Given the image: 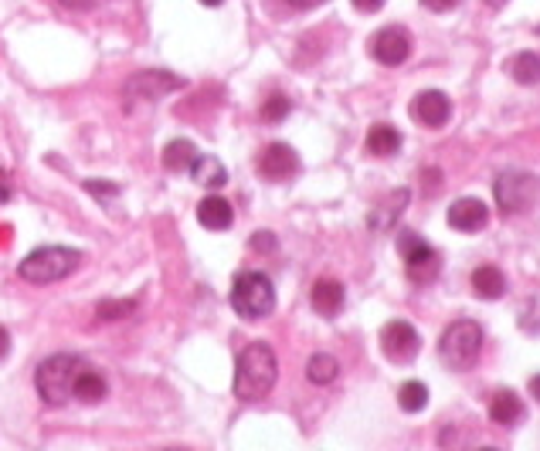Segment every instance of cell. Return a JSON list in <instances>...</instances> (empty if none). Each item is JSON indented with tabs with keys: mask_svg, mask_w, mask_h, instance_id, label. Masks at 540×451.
<instances>
[{
	"mask_svg": "<svg viewBox=\"0 0 540 451\" xmlns=\"http://www.w3.org/2000/svg\"><path fill=\"white\" fill-rule=\"evenodd\" d=\"M276 380H279L276 350H272L269 343H249L238 353L231 391H235L238 401H262V397L272 393Z\"/></svg>",
	"mask_w": 540,
	"mask_h": 451,
	"instance_id": "6da1fadb",
	"label": "cell"
},
{
	"mask_svg": "<svg viewBox=\"0 0 540 451\" xmlns=\"http://www.w3.org/2000/svg\"><path fill=\"white\" fill-rule=\"evenodd\" d=\"M82 367L85 360L79 353H55L48 360H41L35 370L37 397L45 404H51V407H65V404L72 401V383Z\"/></svg>",
	"mask_w": 540,
	"mask_h": 451,
	"instance_id": "7a4b0ae2",
	"label": "cell"
},
{
	"mask_svg": "<svg viewBox=\"0 0 540 451\" xmlns=\"http://www.w3.org/2000/svg\"><path fill=\"white\" fill-rule=\"evenodd\" d=\"M82 265V255L75 248H65V245H45V248H35L21 265H17V275L31 285H51L69 278Z\"/></svg>",
	"mask_w": 540,
	"mask_h": 451,
	"instance_id": "3957f363",
	"label": "cell"
},
{
	"mask_svg": "<svg viewBox=\"0 0 540 451\" xmlns=\"http://www.w3.org/2000/svg\"><path fill=\"white\" fill-rule=\"evenodd\" d=\"M231 306L241 320H265L276 309V285L265 272H238L231 282Z\"/></svg>",
	"mask_w": 540,
	"mask_h": 451,
	"instance_id": "277c9868",
	"label": "cell"
},
{
	"mask_svg": "<svg viewBox=\"0 0 540 451\" xmlns=\"http://www.w3.org/2000/svg\"><path fill=\"white\" fill-rule=\"evenodd\" d=\"M480 350H482V326L472 320L452 322V326L442 332V340H439L442 363L452 370H469L480 360Z\"/></svg>",
	"mask_w": 540,
	"mask_h": 451,
	"instance_id": "5b68a950",
	"label": "cell"
},
{
	"mask_svg": "<svg viewBox=\"0 0 540 451\" xmlns=\"http://www.w3.org/2000/svg\"><path fill=\"white\" fill-rule=\"evenodd\" d=\"M397 251H401V258H405V265H408L411 282L425 285L439 275L442 258H439V251H435L421 235H415V231H401V235H397Z\"/></svg>",
	"mask_w": 540,
	"mask_h": 451,
	"instance_id": "8992f818",
	"label": "cell"
},
{
	"mask_svg": "<svg viewBox=\"0 0 540 451\" xmlns=\"http://www.w3.org/2000/svg\"><path fill=\"white\" fill-rule=\"evenodd\" d=\"M537 197V180L527 177V173H500L496 180V204H500V211L503 214H520L527 211L530 201Z\"/></svg>",
	"mask_w": 540,
	"mask_h": 451,
	"instance_id": "52a82bcc",
	"label": "cell"
},
{
	"mask_svg": "<svg viewBox=\"0 0 540 451\" xmlns=\"http://www.w3.org/2000/svg\"><path fill=\"white\" fill-rule=\"evenodd\" d=\"M381 350H385V356L391 363H411L421 350L418 330L405 320H391L381 330Z\"/></svg>",
	"mask_w": 540,
	"mask_h": 451,
	"instance_id": "ba28073f",
	"label": "cell"
},
{
	"mask_svg": "<svg viewBox=\"0 0 540 451\" xmlns=\"http://www.w3.org/2000/svg\"><path fill=\"white\" fill-rule=\"evenodd\" d=\"M300 173V153L289 142H269L259 153V177L269 184H286Z\"/></svg>",
	"mask_w": 540,
	"mask_h": 451,
	"instance_id": "9c48e42d",
	"label": "cell"
},
{
	"mask_svg": "<svg viewBox=\"0 0 540 451\" xmlns=\"http://www.w3.org/2000/svg\"><path fill=\"white\" fill-rule=\"evenodd\" d=\"M184 89V79L174 75V71H136L130 82H126V95L132 99H146V102H154V99H164V95L177 92Z\"/></svg>",
	"mask_w": 540,
	"mask_h": 451,
	"instance_id": "30bf717a",
	"label": "cell"
},
{
	"mask_svg": "<svg viewBox=\"0 0 540 451\" xmlns=\"http://www.w3.org/2000/svg\"><path fill=\"white\" fill-rule=\"evenodd\" d=\"M371 55H374V61H381L387 68H397V65L408 61L411 37L405 35V27H381V31L371 37Z\"/></svg>",
	"mask_w": 540,
	"mask_h": 451,
	"instance_id": "8fae6325",
	"label": "cell"
},
{
	"mask_svg": "<svg viewBox=\"0 0 540 451\" xmlns=\"http://www.w3.org/2000/svg\"><path fill=\"white\" fill-rule=\"evenodd\" d=\"M411 116L418 119L421 126H429V130H442L445 122L452 119V99L445 92H439V89H425V92L415 95Z\"/></svg>",
	"mask_w": 540,
	"mask_h": 451,
	"instance_id": "7c38bea8",
	"label": "cell"
},
{
	"mask_svg": "<svg viewBox=\"0 0 540 451\" xmlns=\"http://www.w3.org/2000/svg\"><path fill=\"white\" fill-rule=\"evenodd\" d=\"M449 227L452 231H462V235H476L482 227L490 225V207L480 201V197H459V201L449 204Z\"/></svg>",
	"mask_w": 540,
	"mask_h": 451,
	"instance_id": "4fadbf2b",
	"label": "cell"
},
{
	"mask_svg": "<svg viewBox=\"0 0 540 451\" xmlns=\"http://www.w3.org/2000/svg\"><path fill=\"white\" fill-rule=\"evenodd\" d=\"M312 309L320 312V316H326V320H334V316H340V309H344V299H347V292H344V285L336 282V278H320V282L312 285Z\"/></svg>",
	"mask_w": 540,
	"mask_h": 451,
	"instance_id": "5bb4252c",
	"label": "cell"
},
{
	"mask_svg": "<svg viewBox=\"0 0 540 451\" xmlns=\"http://www.w3.org/2000/svg\"><path fill=\"white\" fill-rule=\"evenodd\" d=\"M197 221H201V227H207V231H228L231 221H235V211H231V204L225 201V197L207 194L205 201L197 204Z\"/></svg>",
	"mask_w": 540,
	"mask_h": 451,
	"instance_id": "9a60e30c",
	"label": "cell"
},
{
	"mask_svg": "<svg viewBox=\"0 0 540 451\" xmlns=\"http://www.w3.org/2000/svg\"><path fill=\"white\" fill-rule=\"evenodd\" d=\"M490 421L503 427L520 425L524 421V401L514 391H496L490 397Z\"/></svg>",
	"mask_w": 540,
	"mask_h": 451,
	"instance_id": "2e32d148",
	"label": "cell"
},
{
	"mask_svg": "<svg viewBox=\"0 0 540 451\" xmlns=\"http://www.w3.org/2000/svg\"><path fill=\"white\" fill-rule=\"evenodd\" d=\"M109 393V383L102 373H96V370H89L82 367L79 370V377H75L72 383V397L75 401H82V404H99L102 397Z\"/></svg>",
	"mask_w": 540,
	"mask_h": 451,
	"instance_id": "e0dca14e",
	"label": "cell"
},
{
	"mask_svg": "<svg viewBox=\"0 0 540 451\" xmlns=\"http://www.w3.org/2000/svg\"><path fill=\"white\" fill-rule=\"evenodd\" d=\"M411 194L405 187L395 190V194H387V201L377 207V211H371V227L374 231H387V227H395V221L401 217V211L408 207Z\"/></svg>",
	"mask_w": 540,
	"mask_h": 451,
	"instance_id": "ac0fdd59",
	"label": "cell"
},
{
	"mask_svg": "<svg viewBox=\"0 0 540 451\" xmlns=\"http://www.w3.org/2000/svg\"><path fill=\"white\" fill-rule=\"evenodd\" d=\"M191 177H194V184H201V187L217 190L228 184V170H225L221 160H215V156H197L191 163Z\"/></svg>",
	"mask_w": 540,
	"mask_h": 451,
	"instance_id": "d6986e66",
	"label": "cell"
},
{
	"mask_svg": "<svg viewBox=\"0 0 540 451\" xmlns=\"http://www.w3.org/2000/svg\"><path fill=\"white\" fill-rule=\"evenodd\" d=\"M197 160V150H194L191 140H170L167 146H164V153H160V163L167 166L170 173H184V170H191V163Z\"/></svg>",
	"mask_w": 540,
	"mask_h": 451,
	"instance_id": "ffe728a7",
	"label": "cell"
},
{
	"mask_svg": "<svg viewBox=\"0 0 540 451\" xmlns=\"http://www.w3.org/2000/svg\"><path fill=\"white\" fill-rule=\"evenodd\" d=\"M472 288H476L480 299H500L506 292V278L496 265H480L472 272Z\"/></svg>",
	"mask_w": 540,
	"mask_h": 451,
	"instance_id": "44dd1931",
	"label": "cell"
},
{
	"mask_svg": "<svg viewBox=\"0 0 540 451\" xmlns=\"http://www.w3.org/2000/svg\"><path fill=\"white\" fill-rule=\"evenodd\" d=\"M367 150H371L374 156H395L397 150H401V132H397L395 126H387V122H377V126H371V132H367Z\"/></svg>",
	"mask_w": 540,
	"mask_h": 451,
	"instance_id": "7402d4cb",
	"label": "cell"
},
{
	"mask_svg": "<svg viewBox=\"0 0 540 451\" xmlns=\"http://www.w3.org/2000/svg\"><path fill=\"white\" fill-rule=\"evenodd\" d=\"M336 373H340V367H336V360L330 353H312L310 363H306V377H310V383H316V387L334 383Z\"/></svg>",
	"mask_w": 540,
	"mask_h": 451,
	"instance_id": "603a6c76",
	"label": "cell"
},
{
	"mask_svg": "<svg viewBox=\"0 0 540 451\" xmlns=\"http://www.w3.org/2000/svg\"><path fill=\"white\" fill-rule=\"evenodd\" d=\"M397 404H401V411L418 414V411L429 407V387H425L421 380H408V383H401V391H397Z\"/></svg>",
	"mask_w": 540,
	"mask_h": 451,
	"instance_id": "cb8c5ba5",
	"label": "cell"
},
{
	"mask_svg": "<svg viewBox=\"0 0 540 451\" xmlns=\"http://www.w3.org/2000/svg\"><path fill=\"white\" fill-rule=\"evenodd\" d=\"M510 71L520 85H537L540 82V55L537 51H520L514 61H510Z\"/></svg>",
	"mask_w": 540,
	"mask_h": 451,
	"instance_id": "d4e9b609",
	"label": "cell"
},
{
	"mask_svg": "<svg viewBox=\"0 0 540 451\" xmlns=\"http://www.w3.org/2000/svg\"><path fill=\"white\" fill-rule=\"evenodd\" d=\"M289 109H292V102H289V95L272 92V95H269V99L262 102V119H265V122H282V119L289 116Z\"/></svg>",
	"mask_w": 540,
	"mask_h": 451,
	"instance_id": "484cf974",
	"label": "cell"
},
{
	"mask_svg": "<svg viewBox=\"0 0 540 451\" xmlns=\"http://www.w3.org/2000/svg\"><path fill=\"white\" fill-rule=\"evenodd\" d=\"M132 309H136V302H132V299H106V302H99L96 316H99V320L112 322V320H122V316H130Z\"/></svg>",
	"mask_w": 540,
	"mask_h": 451,
	"instance_id": "4316f807",
	"label": "cell"
},
{
	"mask_svg": "<svg viewBox=\"0 0 540 451\" xmlns=\"http://www.w3.org/2000/svg\"><path fill=\"white\" fill-rule=\"evenodd\" d=\"M96 201H112V197H120V187L112 184V180H85L82 184Z\"/></svg>",
	"mask_w": 540,
	"mask_h": 451,
	"instance_id": "83f0119b",
	"label": "cell"
},
{
	"mask_svg": "<svg viewBox=\"0 0 540 451\" xmlns=\"http://www.w3.org/2000/svg\"><path fill=\"white\" fill-rule=\"evenodd\" d=\"M249 245H252V251H265V255H269V251H276L279 237L272 235V231H255L252 241H249Z\"/></svg>",
	"mask_w": 540,
	"mask_h": 451,
	"instance_id": "f1b7e54d",
	"label": "cell"
},
{
	"mask_svg": "<svg viewBox=\"0 0 540 451\" xmlns=\"http://www.w3.org/2000/svg\"><path fill=\"white\" fill-rule=\"evenodd\" d=\"M65 11H92V7H99V0H58Z\"/></svg>",
	"mask_w": 540,
	"mask_h": 451,
	"instance_id": "f546056e",
	"label": "cell"
},
{
	"mask_svg": "<svg viewBox=\"0 0 540 451\" xmlns=\"http://www.w3.org/2000/svg\"><path fill=\"white\" fill-rule=\"evenodd\" d=\"M421 4H425V7H429V11H439V14H445V11H452V7H456L459 0H421Z\"/></svg>",
	"mask_w": 540,
	"mask_h": 451,
	"instance_id": "4dcf8cb0",
	"label": "cell"
},
{
	"mask_svg": "<svg viewBox=\"0 0 540 451\" xmlns=\"http://www.w3.org/2000/svg\"><path fill=\"white\" fill-rule=\"evenodd\" d=\"M14 197V187H11V177L0 170V204H7Z\"/></svg>",
	"mask_w": 540,
	"mask_h": 451,
	"instance_id": "1f68e13d",
	"label": "cell"
},
{
	"mask_svg": "<svg viewBox=\"0 0 540 451\" xmlns=\"http://www.w3.org/2000/svg\"><path fill=\"white\" fill-rule=\"evenodd\" d=\"M354 7L364 14H374V11H381L385 7V0H354Z\"/></svg>",
	"mask_w": 540,
	"mask_h": 451,
	"instance_id": "d6a6232c",
	"label": "cell"
},
{
	"mask_svg": "<svg viewBox=\"0 0 540 451\" xmlns=\"http://www.w3.org/2000/svg\"><path fill=\"white\" fill-rule=\"evenodd\" d=\"M7 353H11V332L0 326V360H7Z\"/></svg>",
	"mask_w": 540,
	"mask_h": 451,
	"instance_id": "836d02e7",
	"label": "cell"
},
{
	"mask_svg": "<svg viewBox=\"0 0 540 451\" xmlns=\"http://www.w3.org/2000/svg\"><path fill=\"white\" fill-rule=\"evenodd\" d=\"M289 7H296V11H310V7H320L326 0H286Z\"/></svg>",
	"mask_w": 540,
	"mask_h": 451,
	"instance_id": "e575fe53",
	"label": "cell"
},
{
	"mask_svg": "<svg viewBox=\"0 0 540 451\" xmlns=\"http://www.w3.org/2000/svg\"><path fill=\"white\" fill-rule=\"evenodd\" d=\"M530 393H534V401H540V373L530 380Z\"/></svg>",
	"mask_w": 540,
	"mask_h": 451,
	"instance_id": "d590c367",
	"label": "cell"
},
{
	"mask_svg": "<svg viewBox=\"0 0 540 451\" xmlns=\"http://www.w3.org/2000/svg\"><path fill=\"white\" fill-rule=\"evenodd\" d=\"M201 4H205V7H221L225 0H201Z\"/></svg>",
	"mask_w": 540,
	"mask_h": 451,
	"instance_id": "8d00e7d4",
	"label": "cell"
},
{
	"mask_svg": "<svg viewBox=\"0 0 540 451\" xmlns=\"http://www.w3.org/2000/svg\"><path fill=\"white\" fill-rule=\"evenodd\" d=\"M486 4H490V7H503L506 0H486Z\"/></svg>",
	"mask_w": 540,
	"mask_h": 451,
	"instance_id": "74e56055",
	"label": "cell"
},
{
	"mask_svg": "<svg viewBox=\"0 0 540 451\" xmlns=\"http://www.w3.org/2000/svg\"><path fill=\"white\" fill-rule=\"evenodd\" d=\"M164 451H184V448H164Z\"/></svg>",
	"mask_w": 540,
	"mask_h": 451,
	"instance_id": "f35d334b",
	"label": "cell"
},
{
	"mask_svg": "<svg viewBox=\"0 0 540 451\" xmlns=\"http://www.w3.org/2000/svg\"><path fill=\"white\" fill-rule=\"evenodd\" d=\"M482 451H496V448H482Z\"/></svg>",
	"mask_w": 540,
	"mask_h": 451,
	"instance_id": "ab89813d",
	"label": "cell"
}]
</instances>
